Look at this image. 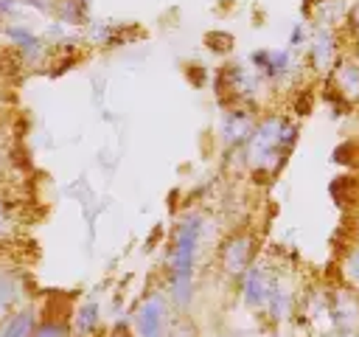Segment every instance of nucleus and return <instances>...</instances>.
Masks as SVG:
<instances>
[{
  "label": "nucleus",
  "instance_id": "obj_1",
  "mask_svg": "<svg viewBox=\"0 0 359 337\" xmlns=\"http://www.w3.org/2000/svg\"><path fill=\"white\" fill-rule=\"evenodd\" d=\"M300 126L283 115V112H266L258 118L244 152V163L250 166L252 174H264V177H275L286 157L292 154L294 143H297Z\"/></svg>",
  "mask_w": 359,
  "mask_h": 337
},
{
  "label": "nucleus",
  "instance_id": "obj_2",
  "mask_svg": "<svg viewBox=\"0 0 359 337\" xmlns=\"http://www.w3.org/2000/svg\"><path fill=\"white\" fill-rule=\"evenodd\" d=\"M205 219L202 213H185L171 236L168 247V300L177 309H188L194 300V275H196V256L202 242Z\"/></svg>",
  "mask_w": 359,
  "mask_h": 337
},
{
  "label": "nucleus",
  "instance_id": "obj_3",
  "mask_svg": "<svg viewBox=\"0 0 359 337\" xmlns=\"http://www.w3.org/2000/svg\"><path fill=\"white\" fill-rule=\"evenodd\" d=\"M345 56L342 51V31H334V28H314L309 42H306V59H309V67L311 73L317 76H328L337 62Z\"/></svg>",
  "mask_w": 359,
  "mask_h": 337
},
{
  "label": "nucleus",
  "instance_id": "obj_4",
  "mask_svg": "<svg viewBox=\"0 0 359 337\" xmlns=\"http://www.w3.org/2000/svg\"><path fill=\"white\" fill-rule=\"evenodd\" d=\"M168 320H171L168 298L163 292H149L132 315V334L135 337H168Z\"/></svg>",
  "mask_w": 359,
  "mask_h": 337
},
{
  "label": "nucleus",
  "instance_id": "obj_5",
  "mask_svg": "<svg viewBox=\"0 0 359 337\" xmlns=\"http://www.w3.org/2000/svg\"><path fill=\"white\" fill-rule=\"evenodd\" d=\"M275 278H278L275 267H269L266 261H252V267L238 278V284H241V303L247 309L264 315V309L269 303V295L275 289Z\"/></svg>",
  "mask_w": 359,
  "mask_h": 337
},
{
  "label": "nucleus",
  "instance_id": "obj_6",
  "mask_svg": "<svg viewBox=\"0 0 359 337\" xmlns=\"http://www.w3.org/2000/svg\"><path fill=\"white\" fill-rule=\"evenodd\" d=\"M255 261V239L247 230H236L230 233L222 244H219V267L227 278H241Z\"/></svg>",
  "mask_w": 359,
  "mask_h": 337
},
{
  "label": "nucleus",
  "instance_id": "obj_7",
  "mask_svg": "<svg viewBox=\"0 0 359 337\" xmlns=\"http://www.w3.org/2000/svg\"><path fill=\"white\" fill-rule=\"evenodd\" d=\"M331 331L337 337H353L359 331V292L342 281L331 286Z\"/></svg>",
  "mask_w": 359,
  "mask_h": 337
},
{
  "label": "nucleus",
  "instance_id": "obj_8",
  "mask_svg": "<svg viewBox=\"0 0 359 337\" xmlns=\"http://www.w3.org/2000/svg\"><path fill=\"white\" fill-rule=\"evenodd\" d=\"M323 87H328L334 95H339L351 110L359 107V59L345 53L337 67L323 79Z\"/></svg>",
  "mask_w": 359,
  "mask_h": 337
},
{
  "label": "nucleus",
  "instance_id": "obj_9",
  "mask_svg": "<svg viewBox=\"0 0 359 337\" xmlns=\"http://www.w3.org/2000/svg\"><path fill=\"white\" fill-rule=\"evenodd\" d=\"M255 124H258L255 112L250 107H244V104H236V107L224 110L222 126H219L222 143L227 149H244L247 140H250V135H252V129H255Z\"/></svg>",
  "mask_w": 359,
  "mask_h": 337
},
{
  "label": "nucleus",
  "instance_id": "obj_10",
  "mask_svg": "<svg viewBox=\"0 0 359 337\" xmlns=\"http://www.w3.org/2000/svg\"><path fill=\"white\" fill-rule=\"evenodd\" d=\"M297 303H300V295H297V286L294 281L278 270V278H275V289L269 295V303L264 309V317L269 323H286L297 315Z\"/></svg>",
  "mask_w": 359,
  "mask_h": 337
},
{
  "label": "nucleus",
  "instance_id": "obj_11",
  "mask_svg": "<svg viewBox=\"0 0 359 337\" xmlns=\"http://www.w3.org/2000/svg\"><path fill=\"white\" fill-rule=\"evenodd\" d=\"M250 62L258 70V76L266 79V81H283L294 70V62H292V51L289 48H280V51H266V48L264 51H252L250 53Z\"/></svg>",
  "mask_w": 359,
  "mask_h": 337
},
{
  "label": "nucleus",
  "instance_id": "obj_12",
  "mask_svg": "<svg viewBox=\"0 0 359 337\" xmlns=\"http://www.w3.org/2000/svg\"><path fill=\"white\" fill-rule=\"evenodd\" d=\"M351 0H317L314 8H311V20H314V28H334V31H342L348 25V17H351Z\"/></svg>",
  "mask_w": 359,
  "mask_h": 337
},
{
  "label": "nucleus",
  "instance_id": "obj_13",
  "mask_svg": "<svg viewBox=\"0 0 359 337\" xmlns=\"http://www.w3.org/2000/svg\"><path fill=\"white\" fill-rule=\"evenodd\" d=\"M20 300H22L20 275H14L8 270H0V323H6L20 309Z\"/></svg>",
  "mask_w": 359,
  "mask_h": 337
},
{
  "label": "nucleus",
  "instance_id": "obj_14",
  "mask_svg": "<svg viewBox=\"0 0 359 337\" xmlns=\"http://www.w3.org/2000/svg\"><path fill=\"white\" fill-rule=\"evenodd\" d=\"M73 337H95L101 329V306L98 300H84L76 312H73Z\"/></svg>",
  "mask_w": 359,
  "mask_h": 337
},
{
  "label": "nucleus",
  "instance_id": "obj_15",
  "mask_svg": "<svg viewBox=\"0 0 359 337\" xmlns=\"http://www.w3.org/2000/svg\"><path fill=\"white\" fill-rule=\"evenodd\" d=\"M36 309L34 306H20L0 329V337H34L36 329Z\"/></svg>",
  "mask_w": 359,
  "mask_h": 337
},
{
  "label": "nucleus",
  "instance_id": "obj_16",
  "mask_svg": "<svg viewBox=\"0 0 359 337\" xmlns=\"http://www.w3.org/2000/svg\"><path fill=\"white\" fill-rule=\"evenodd\" d=\"M339 281L359 292V244L351 242L339 258Z\"/></svg>",
  "mask_w": 359,
  "mask_h": 337
},
{
  "label": "nucleus",
  "instance_id": "obj_17",
  "mask_svg": "<svg viewBox=\"0 0 359 337\" xmlns=\"http://www.w3.org/2000/svg\"><path fill=\"white\" fill-rule=\"evenodd\" d=\"M8 37H11V42L17 45V51H20L25 59H36V56L42 53V39H39L36 34H31L28 28L11 25V28H8Z\"/></svg>",
  "mask_w": 359,
  "mask_h": 337
},
{
  "label": "nucleus",
  "instance_id": "obj_18",
  "mask_svg": "<svg viewBox=\"0 0 359 337\" xmlns=\"http://www.w3.org/2000/svg\"><path fill=\"white\" fill-rule=\"evenodd\" d=\"M34 337H73V326L65 317H45L36 323Z\"/></svg>",
  "mask_w": 359,
  "mask_h": 337
},
{
  "label": "nucleus",
  "instance_id": "obj_19",
  "mask_svg": "<svg viewBox=\"0 0 359 337\" xmlns=\"http://www.w3.org/2000/svg\"><path fill=\"white\" fill-rule=\"evenodd\" d=\"M348 31H351V56L353 59H359V0L351 6V17H348V25H345Z\"/></svg>",
  "mask_w": 359,
  "mask_h": 337
},
{
  "label": "nucleus",
  "instance_id": "obj_20",
  "mask_svg": "<svg viewBox=\"0 0 359 337\" xmlns=\"http://www.w3.org/2000/svg\"><path fill=\"white\" fill-rule=\"evenodd\" d=\"M309 39H306V22H297L294 28H292V34H289V45L292 48H300V45H306Z\"/></svg>",
  "mask_w": 359,
  "mask_h": 337
},
{
  "label": "nucleus",
  "instance_id": "obj_21",
  "mask_svg": "<svg viewBox=\"0 0 359 337\" xmlns=\"http://www.w3.org/2000/svg\"><path fill=\"white\" fill-rule=\"evenodd\" d=\"M11 225V213H8V202L0 197V233H6Z\"/></svg>",
  "mask_w": 359,
  "mask_h": 337
},
{
  "label": "nucleus",
  "instance_id": "obj_22",
  "mask_svg": "<svg viewBox=\"0 0 359 337\" xmlns=\"http://www.w3.org/2000/svg\"><path fill=\"white\" fill-rule=\"evenodd\" d=\"M107 337H135V334H132V331H126V326H123V323H118Z\"/></svg>",
  "mask_w": 359,
  "mask_h": 337
},
{
  "label": "nucleus",
  "instance_id": "obj_23",
  "mask_svg": "<svg viewBox=\"0 0 359 337\" xmlns=\"http://www.w3.org/2000/svg\"><path fill=\"white\" fill-rule=\"evenodd\" d=\"M353 242L359 244V213H356V222H353Z\"/></svg>",
  "mask_w": 359,
  "mask_h": 337
},
{
  "label": "nucleus",
  "instance_id": "obj_24",
  "mask_svg": "<svg viewBox=\"0 0 359 337\" xmlns=\"http://www.w3.org/2000/svg\"><path fill=\"white\" fill-rule=\"evenodd\" d=\"M353 337H359V331H356V334H353Z\"/></svg>",
  "mask_w": 359,
  "mask_h": 337
}]
</instances>
